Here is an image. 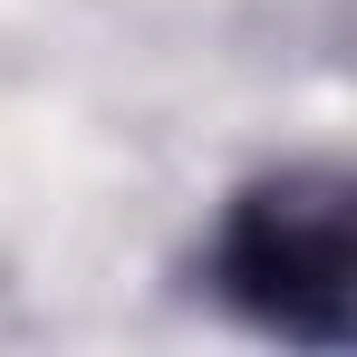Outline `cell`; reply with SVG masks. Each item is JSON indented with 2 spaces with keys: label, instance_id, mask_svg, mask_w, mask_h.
Listing matches in <instances>:
<instances>
[{
  "label": "cell",
  "instance_id": "cell-1",
  "mask_svg": "<svg viewBox=\"0 0 357 357\" xmlns=\"http://www.w3.org/2000/svg\"><path fill=\"white\" fill-rule=\"evenodd\" d=\"M213 280L241 319L338 348L348 338V290H357V193L328 165L261 174L232 203V222L213 241Z\"/></svg>",
  "mask_w": 357,
  "mask_h": 357
}]
</instances>
